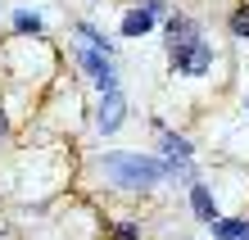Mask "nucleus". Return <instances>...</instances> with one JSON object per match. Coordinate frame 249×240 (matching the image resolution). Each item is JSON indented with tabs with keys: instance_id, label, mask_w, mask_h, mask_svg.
I'll use <instances>...</instances> for the list:
<instances>
[{
	"instance_id": "1",
	"label": "nucleus",
	"mask_w": 249,
	"mask_h": 240,
	"mask_svg": "<svg viewBox=\"0 0 249 240\" xmlns=\"http://www.w3.org/2000/svg\"><path fill=\"white\" fill-rule=\"evenodd\" d=\"M91 177L118 195H150L168 186V159L159 149H100L91 159Z\"/></svg>"
},
{
	"instance_id": "2",
	"label": "nucleus",
	"mask_w": 249,
	"mask_h": 240,
	"mask_svg": "<svg viewBox=\"0 0 249 240\" xmlns=\"http://www.w3.org/2000/svg\"><path fill=\"white\" fill-rule=\"evenodd\" d=\"M68 50H72V68L91 82L95 95H109V91L123 86V73H118L109 50H95V46H86V41H68Z\"/></svg>"
},
{
	"instance_id": "3",
	"label": "nucleus",
	"mask_w": 249,
	"mask_h": 240,
	"mask_svg": "<svg viewBox=\"0 0 249 240\" xmlns=\"http://www.w3.org/2000/svg\"><path fill=\"white\" fill-rule=\"evenodd\" d=\"M168 64H172V77L199 82V77H209V73H213L217 50H213L209 37H195V41H186V46H168Z\"/></svg>"
},
{
	"instance_id": "4",
	"label": "nucleus",
	"mask_w": 249,
	"mask_h": 240,
	"mask_svg": "<svg viewBox=\"0 0 249 240\" xmlns=\"http://www.w3.org/2000/svg\"><path fill=\"white\" fill-rule=\"evenodd\" d=\"M127 113H131V100L127 91L118 86V91H109V95H95V109H91V127H95V136H118V131L127 127Z\"/></svg>"
},
{
	"instance_id": "5",
	"label": "nucleus",
	"mask_w": 249,
	"mask_h": 240,
	"mask_svg": "<svg viewBox=\"0 0 249 240\" xmlns=\"http://www.w3.org/2000/svg\"><path fill=\"white\" fill-rule=\"evenodd\" d=\"M186 204H190V218H195L199 227H213V222L222 218V200H217L209 177H199L195 186H186Z\"/></svg>"
},
{
	"instance_id": "6",
	"label": "nucleus",
	"mask_w": 249,
	"mask_h": 240,
	"mask_svg": "<svg viewBox=\"0 0 249 240\" xmlns=\"http://www.w3.org/2000/svg\"><path fill=\"white\" fill-rule=\"evenodd\" d=\"M9 32H14V41H41L46 37V14L27 9V5H14L9 9Z\"/></svg>"
},
{
	"instance_id": "7",
	"label": "nucleus",
	"mask_w": 249,
	"mask_h": 240,
	"mask_svg": "<svg viewBox=\"0 0 249 240\" xmlns=\"http://www.w3.org/2000/svg\"><path fill=\"white\" fill-rule=\"evenodd\" d=\"M163 37H168V46H186V41L204 37V23L195 18V14H181V9H172L168 18H163Z\"/></svg>"
},
{
	"instance_id": "8",
	"label": "nucleus",
	"mask_w": 249,
	"mask_h": 240,
	"mask_svg": "<svg viewBox=\"0 0 249 240\" xmlns=\"http://www.w3.org/2000/svg\"><path fill=\"white\" fill-rule=\"evenodd\" d=\"M154 27H159V18H154L150 9H141V5H127V9H123V18H118V32H123L127 41H141V37H150Z\"/></svg>"
},
{
	"instance_id": "9",
	"label": "nucleus",
	"mask_w": 249,
	"mask_h": 240,
	"mask_svg": "<svg viewBox=\"0 0 249 240\" xmlns=\"http://www.w3.org/2000/svg\"><path fill=\"white\" fill-rule=\"evenodd\" d=\"M159 154H163V159H172V163H177V159H195L199 154V149H195V141H190L186 136V131H177V127H163V131H159Z\"/></svg>"
},
{
	"instance_id": "10",
	"label": "nucleus",
	"mask_w": 249,
	"mask_h": 240,
	"mask_svg": "<svg viewBox=\"0 0 249 240\" xmlns=\"http://www.w3.org/2000/svg\"><path fill=\"white\" fill-rule=\"evenodd\" d=\"M245 227H249V218H245V213H222L213 227H204V231H209L213 240H240Z\"/></svg>"
},
{
	"instance_id": "11",
	"label": "nucleus",
	"mask_w": 249,
	"mask_h": 240,
	"mask_svg": "<svg viewBox=\"0 0 249 240\" xmlns=\"http://www.w3.org/2000/svg\"><path fill=\"white\" fill-rule=\"evenodd\" d=\"M72 41H86V46H95V50H109V55H113L109 32H105V27H95L91 18H77V23H72Z\"/></svg>"
},
{
	"instance_id": "12",
	"label": "nucleus",
	"mask_w": 249,
	"mask_h": 240,
	"mask_svg": "<svg viewBox=\"0 0 249 240\" xmlns=\"http://www.w3.org/2000/svg\"><path fill=\"white\" fill-rule=\"evenodd\" d=\"M199 177H204V168L195 159H177V163L168 159V186H195Z\"/></svg>"
},
{
	"instance_id": "13",
	"label": "nucleus",
	"mask_w": 249,
	"mask_h": 240,
	"mask_svg": "<svg viewBox=\"0 0 249 240\" xmlns=\"http://www.w3.org/2000/svg\"><path fill=\"white\" fill-rule=\"evenodd\" d=\"M227 32L236 37V41H245V46H249V0H240V5L227 14Z\"/></svg>"
},
{
	"instance_id": "14",
	"label": "nucleus",
	"mask_w": 249,
	"mask_h": 240,
	"mask_svg": "<svg viewBox=\"0 0 249 240\" xmlns=\"http://www.w3.org/2000/svg\"><path fill=\"white\" fill-rule=\"evenodd\" d=\"M145 236V227H141V218H118L109 227V240H141Z\"/></svg>"
},
{
	"instance_id": "15",
	"label": "nucleus",
	"mask_w": 249,
	"mask_h": 240,
	"mask_svg": "<svg viewBox=\"0 0 249 240\" xmlns=\"http://www.w3.org/2000/svg\"><path fill=\"white\" fill-rule=\"evenodd\" d=\"M136 5H141V9H150L154 18H159V27H163V18L172 14V5H168V0H136Z\"/></svg>"
},
{
	"instance_id": "16",
	"label": "nucleus",
	"mask_w": 249,
	"mask_h": 240,
	"mask_svg": "<svg viewBox=\"0 0 249 240\" xmlns=\"http://www.w3.org/2000/svg\"><path fill=\"white\" fill-rule=\"evenodd\" d=\"M9 131H14V118H9V109H5V104H0V145L9 141Z\"/></svg>"
},
{
	"instance_id": "17",
	"label": "nucleus",
	"mask_w": 249,
	"mask_h": 240,
	"mask_svg": "<svg viewBox=\"0 0 249 240\" xmlns=\"http://www.w3.org/2000/svg\"><path fill=\"white\" fill-rule=\"evenodd\" d=\"M240 109H245V118H249V95H245V104H240Z\"/></svg>"
},
{
	"instance_id": "18",
	"label": "nucleus",
	"mask_w": 249,
	"mask_h": 240,
	"mask_svg": "<svg viewBox=\"0 0 249 240\" xmlns=\"http://www.w3.org/2000/svg\"><path fill=\"white\" fill-rule=\"evenodd\" d=\"M240 240H249V227H245V236H240Z\"/></svg>"
},
{
	"instance_id": "19",
	"label": "nucleus",
	"mask_w": 249,
	"mask_h": 240,
	"mask_svg": "<svg viewBox=\"0 0 249 240\" xmlns=\"http://www.w3.org/2000/svg\"><path fill=\"white\" fill-rule=\"evenodd\" d=\"M0 240H5V231H0Z\"/></svg>"
}]
</instances>
